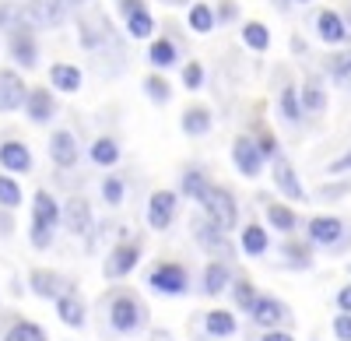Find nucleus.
I'll return each instance as SVG.
<instances>
[{
	"label": "nucleus",
	"mask_w": 351,
	"mask_h": 341,
	"mask_svg": "<svg viewBox=\"0 0 351 341\" xmlns=\"http://www.w3.org/2000/svg\"><path fill=\"white\" fill-rule=\"evenodd\" d=\"M152 341H172V334L165 327H158V331H152Z\"/></svg>",
	"instance_id": "54"
},
{
	"label": "nucleus",
	"mask_w": 351,
	"mask_h": 341,
	"mask_svg": "<svg viewBox=\"0 0 351 341\" xmlns=\"http://www.w3.org/2000/svg\"><path fill=\"white\" fill-rule=\"evenodd\" d=\"M21 197H25V193H21L14 173H0V208H8V211L21 208Z\"/></svg>",
	"instance_id": "42"
},
{
	"label": "nucleus",
	"mask_w": 351,
	"mask_h": 341,
	"mask_svg": "<svg viewBox=\"0 0 351 341\" xmlns=\"http://www.w3.org/2000/svg\"><path fill=\"white\" fill-rule=\"evenodd\" d=\"M180 197L183 193H176V190H155L148 197V208H144L148 229H155V233H169L172 229L176 215H180Z\"/></svg>",
	"instance_id": "10"
},
{
	"label": "nucleus",
	"mask_w": 351,
	"mask_h": 341,
	"mask_svg": "<svg viewBox=\"0 0 351 341\" xmlns=\"http://www.w3.org/2000/svg\"><path fill=\"white\" fill-rule=\"evenodd\" d=\"M88 158H92L99 169H112L116 162H120V141L109 137V134L95 137V141H92V148H88Z\"/></svg>",
	"instance_id": "34"
},
{
	"label": "nucleus",
	"mask_w": 351,
	"mask_h": 341,
	"mask_svg": "<svg viewBox=\"0 0 351 341\" xmlns=\"http://www.w3.org/2000/svg\"><path fill=\"white\" fill-rule=\"evenodd\" d=\"M299 99H302V109H306V113H324V109H327V92H324V84H319V78H309V81L302 84Z\"/></svg>",
	"instance_id": "40"
},
{
	"label": "nucleus",
	"mask_w": 351,
	"mask_h": 341,
	"mask_svg": "<svg viewBox=\"0 0 351 341\" xmlns=\"http://www.w3.org/2000/svg\"><path fill=\"white\" fill-rule=\"evenodd\" d=\"M99 324H102V334H112V338L141 334L152 324V306L137 289L112 285L99 296Z\"/></svg>",
	"instance_id": "1"
},
{
	"label": "nucleus",
	"mask_w": 351,
	"mask_h": 341,
	"mask_svg": "<svg viewBox=\"0 0 351 341\" xmlns=\"http://www.w3.org/2000/svg\"><path fill=\"white\" fill-rule=\"evenodd\" d=\"M278 109H281V117L288 120V124H302V99H299V89L295 84H285L281 89V95H278Z\"/></svg>",
	"instance_id": "39"
},
{
	"label": "nucleus",
	"mask_w": 351,
	"mask_h": 341,
	"mask_svg": "<svg viewBox=\"0 0 351 341\" xmlns=\"http://www.w3.org/2000/svg\"><path fill=\"white\" fill-rule=\"evenodd\" d=\"M260 148H263V155H267V158H274V155H281V145H278V137L271 134V130H260Z\"/></svg>",
	"instance_id": "48"
},
{
	"label": "nucleus",
	"mask_w": 351,
	"mask_h": 341,
	"mask_svg": "<svg viewBox=\"0 0 351 341\" xmlns=\"http://www.w3.org/2000/svg\"><path fill=\"white\" fill-rule=\"evenodd\" d=\"M274 8H278L281 14H288V11H291V0H274Z\"/></svg>",
	"instance_id": "56"
},
{
	"label": "nucleus",
	"mask_w": 351,
	"mask_h": 341,
	"mask_svg": "<svg viewBox=\"0 0 351 341\" xmlns=\"http://www.w3.org/2000/svg\"><path fill=\"white\" fill-rule=\"evenodd\" d=\"M306 236L316 243V250L344 253V250H351V222L337 218V215H313L306 222Z\"/></svg>",
	"instance_id": "4"
},
{
	"label": "nucleus",
	"mask_w": 351,
	"mask_h": 341,
	"mask_svg": "<svg viewBox=\"0 0 351 341\" xmlns=\"http://www.w3.org/2000/svg\"><path fill=\"white\" fill-rule=\"evenodd\" d=\"M316 36H319V43H327V46H344L351 39V28H348V21L337 11L324 8L316 14Z\"/></svg>",
	"instance_id": "24"
},
{
	"label": "nucleus",
	"mask_w": 351,
	"mask_h": 341,
	"mask_svg": "<svg viewBox=\"0 0 351 341\" xmlns=\"http://www.w3.org/2000/svg\"><path fill=\"white\" fill-rule=\"evenodd\" d=\"M215 14H218V25H228V21H236V18H239V8H236V0H218Z\"/></svg>",
	"instance_id": "45"
},
{
	"label": "nucleus",
	"mask_w": 351,
	"mask_h": 341,
	"mask_svg": "<svg viewBox=\"0 0 351 341\" xmlns=\"http://www.w3.org/2000/svg\"><path fill=\"white\" fill-rule=\"evenodd\" d=\"M0 341H49V338H46V331H43L36 320L14 317V320L8 324V331H4V338H0Z\"/></svg>",
	"instance_id": "35"
},
{
	"label": "nucleus",
	"mask_w": 351,
	"mask_h": 341,
	"mask_svg": "<svg viewBox=\"0 0 351 341\" xmlns=\"http://www.w3.org/2000/svg\"><path fill=\"white\" fill-rule=\"evenodd\" d=\"M49 84H53V92L74 95V92H81L84 74H81L77 64H53V67H49Z\"/></svg>",
	"instance_id": "30"
},
{
	"label": "nucleus",
	"mask_w": 351,
	"mask_h": 341,
	"mask_svg": "<svg viewBox=\"0 0 351 341\" xmlns=\"http://www.w3.org/2000/svg\"><path fill=\"white\" fill-rule=\"evenodd\" d=\"M250 320H253L260 331L288 327V324H291V309H288L285 299H278V296H263V292H260V299H256V306H253Z\"/></svg>",
	"instance_id": "14"
},
{
	"label": "nucleus",
	"mask_w": 351,
	"mask_h": 341,
	"mask_svg": "<svg viewBox=\"0 0 351 341\" xmlns=\"http://www.w3.org/2000/svg\"><path fill=\"white\" fill-rule=\"evenodd\" d=\"M123 21H127V36H130V39H152V36H155V18H152L148 8L134 11V14L123 18Z\"/></svg>",
	"instance_id": "41"
},
{
	"label": "nucleus",
	"mask_w": 351,
	"mask_h": 341,
	"mask_svg": "<svg viewBox=\"0 0 351 341\" xmlns=\"http://www.w3.org/2000/svg\"><path fill=\"white\" fill-rule=\"evenodd\" d=\"M92 229H95V215H92V204H88V197H77V193L67 197V204H64V233L84 239Z\"/></svg>",
	"instance_id": "16"
},
{
	"label": "nucleus",
	"mask_w": 351,
	"mask_h": 341,
	"mask_svg": "<svg viewBox=\"0 0 351 341\" xmlns=\"http://www.w3.org/2000/svg\"><path fill=\"white\" fill-rule=\"evenodd\" d=\"M228 296H232V306L243 309V314H253V306H256V299H260V292H256V281H253L250 274H236V278H232Z\"/></svg>",
	"instance_id": "32"
},
{
	"label": "nucleus",
	"mask_w": 351,
	"mask_h": 341,
	"mask_svg": "<svg viewBox=\"0 0 351 341\" xmlns=\"http://www.w3.org/2000/svg\"><path fill=\"white\" fill-rule=\"evenodd\" d=\"M348 271H351V264H348Z\"/></svg>",
	"instance_id": "59"
},
{
	"label": "nucleus",
	"mask_w": 351,
	"mask_h": 341,
	"mask_svg": "<svg viewBox=\"0 0 351 341\" xmlns=\"http://www.w3.org/2000/svg\"><path fill=\"white\" fill-rule=\"evenodd\" d=\"M351 190V180L344 183H327V187H319V201H341V193Z\"/></svg>",
	"instance_id": "47"
},
{
	"label": "nucleus",
	"mask_w": 351,
	"mask_h": 341,
	"mask_svg": "<svg viewBox=\"0 0 351 341\" xmlns=\"http://www.w3.org/2000/svg\"><path fill=\"white\" fill-rule=\"evenodd\" d=\"M200 211L208 215V218H215L221 229H239V201H236V193H232L228 187H221V183H215L211 187V193H208V201L200 204Z\"/></svg>",
	"instance_id": "9"
},
{
	"label": "nucleus",
	"mask_w": 351,
	"mask_h": 341,
	"mask_svg": "<svg viewBox=\"0 0 351 341\" xmlns=\"http://www.w3.org/2000/svg\"><path fill=\"white\" fill-rule=\"evenodd\" d=\"M71 4H74V8H84V4H92V0H71Z\"/></svg>",
	"instance_id": "57"
},
{
	"label": "nucleus",
	"mask_w": 351,
	"mask_h": 341,
	"mask_svg": "<svg viewBox=\"0 0 351 341\" xmlns=\"http://www.w3.org/2000/svg\"><path fill=\"white\" fill-rule=\"evenodd\" d=\"M81 158V148H77V137L71 130H53L49 134V162L56 169H74Z\"/></svg>",
	"instance_id": "23"
},
{
	"label": "nucleus",
	"mask_w": 351,
	"mask_h": 341,
	"mask_svg": "<svg viewBox=\"0 0 351 341\" xmlns=\"http://www.w3.org/2000/svg\"><path fill=\"white\" fill-rule=\"evenodd\" d=\"M148 64H152V71H169L180 64V46H176V39H169V36L152 39L148 43Z\"/></svg>",
	"instance_id": "29"
},
{
	"label": "nucleus",
	"mask_w": 351,
	"mask_h": 341,
	"mask_svg": "<svg viewBox=\"0 0 351 341\" xmlns=\"http://www.w3.org/2000/svg\"><path fill=\"white\" fill-rule=\"evenodd\" d=\"M56 229H64V204H56V197L39 187L32 193V225H28V243L36 250H49L56 239Z\"/></svg>",
	"instance_id": "2"
},
{
	"label": "nucleus",
	"mask_w": 351,
	"mask_h": 341,
	"mask_svg": "<svg viewBox=\"0 0 351 341\" xmlns=\"http://www.w3.org/2000/svg\"><path fill=\"white\" fill-rule=\"evenodd\" d=\"M190 229H193V239L204 253H211V257H221V261H236L239 253H236V243L228 239V229H221V225L208 215H197L190 218Z\"/></svg>",
	"instance_id": "6"
},
{
	"label": "nucleus",
	"mask_w": 351,
	"mask_h": 341,
	"mask_svg": "<svg viewBox=\"0 0 351 341\" xmlns=\"http://www.w3.org/2000/svg\"><path fill=\"white\" fill-rule=\"evenodd\" d=\"M165 8H190V0H162Z\"/></svg>",
	"instance_id": "55"
},
{
	"label": "nucleus",
	"mask_w": 351,
	"mask_h": 341,
	"mask_svg": "<svg viewBox=\"0 0 351 341\" xmlns=\"http://www.w3.org/2000/svg\"><path fill=\"white\" fill-rule=\"evenodd\" d=\"M215 127V117H211V109L208 106H186L183 109V117H180V130L186 137H204Z\"/></svg>",
	"instance_id": "31"
},
{
	"label": "nucleus",
	"mask_w": 351,
	"mask_h": 341,
	"mask_svg": "<svg viewBox=\"0 0 351 341\" xmlns=\"http://www.w3.org/2000/svg\"><path fill=\"white\" fill-rule=\"evenodd\" d=\"M77 39L84 49H102L112 39V21L106 18V11L99 8H88L77 14Z\"/></svg>",
	"instance_id": "11"
},
{
	"label": "nucleus",
	"mask_w": 351,
	"mask_h": 341,
	"mask_svg": "<svg viewBox=\"0 0 351 341\" xmlns=\"http://www.w3.org/2000/svg\"><path fill=\"white\" fill-rule=\"evenodd\" d=\"M53 306H56V320H60L64 327H71V331L88 327V303L77 289V281H71V285L53 299Z\"/></svg>",
	"instance_id": "12"
},
{
	"label": "nucleus",
	"mask_w": 351,
	"mask_h": 341,
	"mask_svg": "<svg viewBox=\"0 0 351 341\" xmlns=\"http://www.w3.org/2000/svg\"><path fill=\"white\" fill-rule=\"evenodd\" d=\"M99 193H102L106 208H120V204L127 201V180H123L120 173H109V176H102Z\"/></svg>",
	"instance_id": "38"
},
{
	"label": "nucleus",
	"mask_w": 351,
	"mask_h": 341,
	"mask_svg": "<svg viewBox=\"0 0 351 341\" xmlns=\"http://www.w3.org/2000/svg\"><path fill=\"white\" fill-rule=\"evenodd\" d=\"M32 28H36V25L25 21L21 11H18L14 28H8V53H11V60H14L21 71H36V67H39V43H36Z\"/></svg>",
	"instance_id": "7"
},
{
	"label": "nucleus",
	"mask_w": 351,
	"mask_h": 341,
	"mask_svg": "<svg viewBox=\"0 0 351 341\" xmlns=\"http://www.w3.org/2000/svg\"><path fill=\"white\" fill-rule=\"evenodd\" d=\"M25 99H28L25 78L18 71H11V67H0V113L25 109Z\"/></svg>",
	"instance_id": "21"
},
{
	"label": "nucleus",
	"mask_w": 351,
	"mask_h": 341,
	"mask_svg": "<svg viewBox=\"0 0 351 341\" xmlns=\"http://www.w3.org/2000/svg\"><path fill=\"white\" fill-rule=\"evenodd\" d=\"M260 197V204H263V218H267V225H274V233L281 236H295L299 233V211L291 208V204H281V201H271V193H256Z\"/></svg>",
	"instance_id": "17"
},
{
	"label": "nucleus",
	"mask_w": 351,
	"mask_h": 341,
	"mask_svg": "<svg viewBox=\"0 0 351 341\" xmlns=\"http://www.w3.org/2000/svg\"><path fill=\"white\" fill-rule=\"evenodd\" d=\"M327 173H330V176H344V173H351V148H348L344 155H337V158L327 165Z\"/></svg>",
	"instance_id": "49"
},
{
	"label": "nucleus",
	"mask_w": 351,
	"mask_h": 341,
	"mask_svg": "<svg viewBox=\"0 0 351 341\" xmlns=\"http://www.w3.org/2000/svg\"><path fill=\"white\" fill-rule=\"evenodd\" d=\"M327 71H330V78H334V81H348V78H351V49H348V53L330 56Z\"/></svg>",
	"instance_id": "44"
},
{
	"label": "nucleus",
	"mask_w": 351,
	"mask_h": 341,
	"mask_svg": "<svg viewBox=\"0 0 351 341\" xmlns=\"http://www.w3.org/2000/svg\"><path fill=\"white\" fill-rule=\"evenodd\" d=\"M67 285H71V278L53 271V268H32L28 271V289H32V296H39V299H56Z\"/></svg>",
	"instance_id": "22"
},
{
	"label": "nucleus",
	"mask_w": 351,
	"mask_h": 341,
	"mask_svg": "<svg viewBox=\"0 0 351 341\" xmlns=\"http://www.w3.org/2000/svg\"><path fill=\"white\" fill-rule=\"evenodd\" d=\"M260 341H295V338H291L288 327H271V331H263V334H260Z\"/></svg>",
	"instance_id": "52"
},
{
	"label": "nucleus",
	"mask_w": 351,
	"mask_h": 341,
	"mask_svg": "<svg viewBox=\"0 0 351 341\" xmlns=\"http://www.w3.org/2000/svg\"><path fill=\"white\" fill-rule=\"evenodd\" d=\"M232 278H236V268H232V261L211 257L208 264H204V271H200V292L208 296V299H215V296L228 292Z\"/></svg>",
	"instance_id": "19"
},
{
	"label": "nucleus",
	"mask_w": 351,
	"mask_h": 341,
	"mask_svg": "<svg viewBox=\"0 0 351 341\" xmlns=\"http://www.w3.org/2000/svg\"><path fill=\"white\" fill-rule=\"evenodd\" d=\"M141 253H144V243H141L137 236H127V229H120V239L106 250L102 278H106V281H120V278L134 274V268L141 264Z\"/></svg>",
	"instance_id": "5"
},
{
	"label": "nucleus",
	"mask_w": 351,
	"mask_h": 341,
	"mask_svg": "<svg viewBox=\"0 0 351 341\" xmlns=\"http://www.w3.org/2000/svg\"><path fill=\"white\" fill-rule=\"evenodd\" d=\"M271 176H274V187L288 197V201H295V204H299V201H309V197H306V187H302L299 173H295V165L288 162L285 152L271 158Z\"/></svg>",
	"instance_id": "15"
},
{
	"label": "nucleus",
	"mask_w": 351,
	"mask_h": 341,
	"mask_svg": "<svg viewBox=\"0 0 351 341\" xmlns=\"http://www.w3.org/2000/svg\"><path fill=\"white\" fill-rule=\"evenodd\" d=\"M141 8H148L144 0H116V11H120V18H130L134 11H141Z\"/></svg>",
	"instance_id": "50"
},
{
	"label": "nucleus",
	"mask_w": 351,
	"mask_h": 341,
	"mask_svg": "<svg viewBox=\"0 0 351 341\" xmlns=\"http://www.w3.org/2000/svg\"><path fill=\"white\" fill-rule=\"evenodd\" d=\"M211 187H215V180L204 173L200 165H186V169H183V176H180V193L186 197V201L204 204V201H208V193H211Z\"/></svg>",
	"instance_id": "26"
},
{
	"label": "nucleus",
	"mask_w": 351,
	"mask_h": 341,
	"mask_svg": "<svg viewBox=\"0 0 351 341\" xmlns=\"http://www.w3.org/2000/svg\"><path fill=\"white\" fill-rule=\"evenodd\" d=\"M144 285H148L155 296H165V299H183L190 296L193 289V274L183 261H172V257H158L148 264L144 271Z\"/></svg>",
	"instance_id": "3"
},
{
	"label": "nucleus",
	"mask_w": 351,
	"mask_h": 341,
	"mask_svg": "<svg viewBox=\"0 0 351 341\" xmlns=\"http://www.w3.org/2000/svg\"><path fill=\"white\" fill-rule=\"evenodd\" d=\"M183 89L186 92H200L204 89V64H197V60H190V64H183Z\"/></svg>",
	"instance_id": "43"
},
{
	"label": "nucleus",
	"mask_w": 351,
	"mask_h": 341,
	"mask_svg": "<svg viewBox=\"0 0 351 341\" xmlns=\"http://www.w3.org/2000/svg\"><path fill=\"white\" fill-rule=\"evenodd\" d=\"M0 169H4V173H14V176H28V173H32L36 158H32V152H28L25 141H18V137L0 141Z\"/></svg>",
	"instance_id": "20"
},
{
	"label": "nucleus",
	"mask_w": 351,
	"mask_h": 341,
	"mask_svg": "<svg viewBox=\"0 0 351 341\" xmlns=\"http://www.w3.org/2000/svg\"><path fill=\"white\" fill-rule=\"evenodd\" d=\"M8 236H14V218L8 208H0V239H8Z\"/></svg>",
	"instance_id": "53"
},
{
	"label": "nucleus",
	"mask_w": 351,
	"mask_h": 341,
	"mask_svg": "<svg viewBox=\"0 0 351 341\" xmlns=\"http://www.w3.org/2000/svg\"><path fill=\"white\" fill-rule=\"evenodd\" d=\"M281 268H288V271H309L313 264H316V243L306 236H288L285 243H281Z\"/></svg>",
	"instance_id": "18"
},
{
	"label": "nucleus",
	"mask_w": 351,
	"mask_h": 341,
	"mask_svg": "<svg viewBox=\"0 0 351 341\" xmlns=\"http://www.w3.org/2000/svg\"><path fill=\"white\" fill-rule=\"evenodd\" d=\"M200 324H204V331H208L211 341L236 338V331H239V320H236V314H232V309H208V314L200 317Z\"/></svg>",
	"instance_id": "27"
},
{
	"label": "nucleus",
	"mask_w": 351,
	"mask_h": 341,
	"mask_svg": "<svg viewBox=\"0 0 351 341\" xmlns=\"http://www.w3.org/2000/svg\"><path fill=\"white\" fill-rule=\"evenodd\" d=\"M337 309H341V314H351V281H348V285H341L337 289Z\"/></svg>",
	"instance_id": "51"
},
{
	"label": "nucleus",
	"mask_w": 351,
	"mask_h": 341,
	"mask_svg": "<svg viewBox=\"0 0 351 341\" xmlns=\"http://www.w3.org/2000/svg\"><path fill=\"white\" fill-rule=\"evenodd\" d=\"M25 117H28V124L46 127V124L56 117V95H53L49 89H28V99H25Z\"/></svg>",
	"instance_id": "25"
},
{
	"label": "nucleus",
	"mask_w": 351,
	"mask_h": 341,
	"mask_svg": "<svg viewBox=\"0 0 351 341\" xmlns=\"http://www.w3.org/2000/svg\"><path fill=\"white\" fill-rule=\"evenodd\" d=\"M295 4H309V0H295Z\"/></svg>",
	"instance_id": "58"
},
{
	"label": "nucleus",
	"mask_w": 351,
	"mask_h": 341,
	"mask_svg": "<svg viewBox=\"0 0 351 341\" xmlns=\"http://www.w3.org/2000/svg\"><path fill=\"white\" fill-rule=\"evenodd\" d=\"M186 25H190V32L208 36V32H215L218 14H215V8H211V4H204V0H193V4L186 8Z\"/></svg>",
	"instance_id": "33"
},
{
	"label": "nucleus",
	"mask_w": 351,
	"mask_h": 341,
	"mask_svg": "<svg viewBox=\"0 0 351 341\" xmlns=\"http://www.w3.org/2000/svg\"><path fill=\"white\" fill-rule=\"evenodd\" d=\"M267 155H263L260 141L250 137V134H239L236 141H232V165H236V173L246 176V180H256L263 176V169H267Z\"/></svg>",
	"instance_id": "8"
},
{
	"label": "nucleus",
	"mask_w": 351,
	"mask_h": 341,
	"mask_svg": "<svg viewBox=\"0 0 351 341\" xmlns=\"http://www.w3.org/2000/svg\"><path fill=\"white\" fill-rule=\"evenodd\" d=\"M71 0H28L21 8L25 21H32L36 28H60L71 14Z\"/></svg>",
	"instance_id": "13"
},
{
	"label": "nucleus",
	"mask_w": 351,
	"mask_h": 341,
	"mask_svg": "<svg viewBox=\"0 0 351 341\" xmlns=\"http://www.w3.org/2000/svg\"><path fill=\"white\" fill-rule=\"evenodd\" d=\"M239 36H243V46L253 49V53H267L271 49V28L263 21H246Z\"/></svg>",
	"instance_id": "36"
},
{
	"label": "nucleus",
	"mask_w": 351,
	"mask_h": 341,
	"mask_svg": "<svg viewBox=\"0 0 351 341\" xmlns=\"http://www.w3.org/2000/svg\"><path fill=\"white\" fill-rule=\"evenodd\" d=\"M334 338L337 341H351V314H341V309H337V317H334Z\"/></svg>",
	"instance_id": "46"
},
{
	"label": "nucleus",
	"mask_w": 351,
	"mask_h": 341,
	"mask_svg": "<svg viewBox=\"0 0 351 341\" xmlns=\"http://www.w3.org/2000/svg\"><path fill=\"white\" fill-rule=\"evenodd\" d=\"M239 250L246 253V257H263V253L271 250V233H267V225L246 222L243 229H239Z\"/></svg>",
	"instance_id": "28"
},
{
	"label": "nucleus",
	"mask_w": 351,
	"mask_h": 341,
	"mask_svg": "<svg viewBox=\"0 0 351 341\" xmlns=\"http://www.w3.org/2000/svg\"><path fill=\"white\" fill-rule=\"evenodd\" d=\"M144 95H148V102H155V106L172 102V84L165 81V71H152L148 78H144Z\"/></svg>",
	"instance_id": "37"
}]
</instances>
